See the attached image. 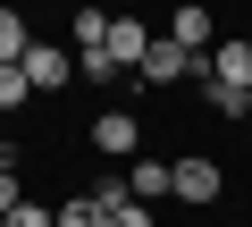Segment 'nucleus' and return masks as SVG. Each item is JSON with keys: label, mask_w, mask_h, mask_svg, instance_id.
I'll list each match as a JSON object with an SVG mask.
<instances>
[{"label": "nucleus", "mask_w": 252, "mask_h": 227, "mask_svg": "<svg viewBox=\"0 0 252 227\" xmlns=\"http://www.w3.org/2000/svg\"><path fill=\"white\" fill-rule=\"evenodd\" d=\"M177 76H202V59H193L185 42H168V34H160V42H152V59H143V84H177Z\"/></svg>", "instance_id": "1a4fd4ad"}, {"label": "nucleus", "mask_w": 252, "mask_h": 227, "mask_svg": "<svg viewBox=\"0 0 252 227\" xmlns=\"http://www.w3.org/2000/svg\"><path fill=\"white\" fill-rule=\"evenodd\" d=\"M93 152L101 160H135L143 152V118H135V109H101V118H93Z\"/></svg>", "instance_id": "20e7f679"}, {"label": "nucleus", "mask_w": 252, "mask_h": 227, "mask_svg": "<svg viewBox=\"0 0 252 227\" xmlns=\"http://www.w3.org/2000/svg\"><path fill=\"white\" fill-rule=\"evenodd\" d=\"M219 185H227V177H219V160H210V152H185V160H177V202H185V210H210V202H219Z\"/></svg>", "instance_id": "423d86ee"}, {"label": "nucleus", "mask_w": 252, "mask_h": 227, "mask_svg": "<svg viewBox=\"0 0 252 227\" xmlns=\"http://www.w3.org/2000/svg\"><path fill=\"white\" fill-rule=\"evenodd\" d=\"M26 84H34V93H67V84H76V51L34 34V51H26Z\"/></svg>", "instance_id": "7ed1b4c3"}, {"label": "nucleus", "mask_w": 252, "mask_h": 227, "mask_svg": "<svg viewBox=\"0 0 252 227\" xmlns=\"http://www.w3.org/2000/svg\"><path fill=\"white\" fill-rule=\"evenodd\" d=\"M244 127H252V93H244Z\"/></svg>", "instance_id": "dca6fc26"}, {"label": "nucleus", "mask_w": 252, "mask_h": 227, "mask_svg": "<svg viewBox=\"0 0 252 227\" xmlns=\"http://www.w3.org/2000/svg\"><path fill=\"white\" fill-rule=\"evenodd\" d=\"M109 227H152V210H143V202H126V210H109Z\"/></svg>", "instance_id": "4468645a"}, {"label": "nucleus", "mask_w": 252, "mask_h": 227, "mask_svg": "<svg viewBox=\"0 0 252 227\" xmlns=\"http://www.w3.org/2000/svg\"><path fill=\"white\" fill-rule=\"evenodd\" d=\"M59 227H109V219H101L93 194H76V202H59Z\"/></svg>", "instance_id": "9b49d317"}, {"label": "nucleus", "mask_w": 252, "mask_h": 227, "mask_svg": "<svg viewBox=\"0 0 252 227\" xmlns=\"http://www.w3.org/2000/svg\"><path fill=\"white\" fill-rule=\"evenodd\" d=\"M126 194H135L143 210L168 202V194H177V160H135V168H126Z\"/></svg>", "instance_id": "6e6552de"}, {"label": "nucleus", "mask_w": 252, "mask_h": 227, "mask_svg": "<svg viewBox=\"0 0 252 227\" xmlns=\"http://www.w3.org/2000/svg\"><path fill=\"white\" fill-rule=\"evenodd\" d=\"M9 160H17V143H0V168H9Z\"/></svg>", "instance_id": "2eb2a0df"}, {"label": "nucleus", "mask_w": 252, "mask_h": 227, "mask_svg": "<svg viewBox=\"0 0 252 227\" xmlns=\"http://www.w3.org/2000/svg\"><path fill=\"white\" fill-rule=\"evenodd\" d=\"M34 101V84H26V67H0V109H26Z\"/></svg>", "instance_id": "f8f14e48"}, {"label": "nucleus", "mask_w": 252, "mask_h": 227, "mask_svg": "<svg viewBox=\"0 0 252 227\" xmlns=\"http://www.w3.org/2000/svg\"><path fill=\"white\" fill-rule=\"evenodd\" d=\"M152 42H160V34H152L143 17H109V67H118V76H143Z\"/></svg>", "instance_id": "39448f33"}, {"label": "nucleus", "mask_w": 252, "mask_h": 227, "mask_svg": "<svg viewBox=\"0 0 252 227\" xmlns=\"http://www.w3.org/2000/svg\"><path fill=\"white\" fill-rule=\"evenodd\" d=\"M17 202H26V185H17V168H0V219H9Z\"/></svg>", "instance_id": "ddd939ff"}, {"label": "nucleus", "mask_w": 252, "mask_h": 227, "mask_svg": "<svg viewBox=\"0 0 252 227\" xmlns=\"http://www.w3.org/2000/svg\"><path fill=\"white\" fill-rule=\"evenodd\" d=\"M26 51H34V26L17 9H0V67H26Z\"/></svg>", "instance_id": "9d476101"}, {"label": "nucleus", "mask_w": 252, "mask_h": 227, "mask_svg": "<svg viewBox=\"0 0 252 227\" xmlns=\"http://www.w3.org/2000/svg\"><path fill=\"white\" fill-rule=\"evenodd\" d=\"M76 76L118 84V67H109V17L101 9H76Z\"/></svg>", "instance_id": "f257e3e1"}, {"label": "nucleus", "mask_w": 252, "mask_h": 227, "mask_svg": "<svg viewBox=\"0 0 252 227\" xmlns=\"http://www.w3.org/2000/svg\"><path fill=\"white\" fill-rule=\"evenodd\" d=\"M202 84H219V93H252V34H235V42H219L210 59H202Z\"/></svg>", "instance_id": "f03ea898"}, {"label": "nucleus", "mask_w": 252, "mask_h": 227, "mask_svg": "<svg viewBox=\"0 0 252 227\" xmlns=\"http://www.w3.org/2000/svg\"><path fill=\"white\" fill-rule=\"evenodd\" d=\"M168 42H185L193 59H210V51H219V17L202 9V0H185V9L168 17Z\"/></svg>", "instance_id": "0eeeda50"}]
</instances>
